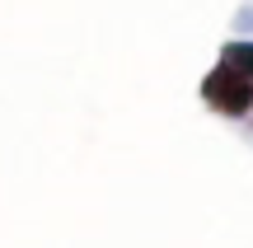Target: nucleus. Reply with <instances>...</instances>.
I'll return each instance as SVG.
<instances>
[{
    "label": "nucleus",
    "mask_w": 253,
    "mask_h": 248,
    "mask_svg": "<svg viewBox=\"0 0 253 248\" xmlns=\"http://www.w3.org/2000/svg\"><path fill=\"white\" fill-rule=\"evenodd\" d=\"M220 56H225L230 66H239L244 75H253V42H249V37H239V42H225V47H220Z\"/></svg>",
    "instance_id": "nucleus-2"
},
{
    "label": "nucleus",
    "mask_w": 253,
    "mask_h": 248,
    "mask_svg": "<svg viewBox=\"0 0 253 248\" xmlns=\"http://www.w3.org/2000/svg\"><path fill=\"white\" fill-rule=\"evenodd\" d=\"M202 103L216 108L220 117H235V122L249 117L253 112V75H244L239 66H230L225 56H220L207 71V80H202Z\"/></svg>",
    "instance_id": "nucleus-1"
}]
</instances>
